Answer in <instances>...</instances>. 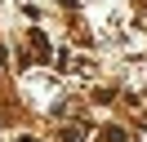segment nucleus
Segmentation results:
<instances>
[{"label":"nucleus","instance_id":"1","mask_svg":"<svg viewBox=\"0 0 147 142\" xmlns=\"http://www.w3.org/2000/svg\"><path fill=\"white\" fill-rule=\"evenodd\" d=\"M58 142H80V129H63V138Z\"/></svg>","mask_w":147,"mask_h":142},{"label":"nucleus","instance_id":"2","mask_svg":"<svg viewBox=\"0 0 147 142\" xmlns=\"http://www.w3.org/2000/svg\"><path fill=\"white\" fill-rule=\"evenodd\" d=\"M18 142H36V138H18Z\"/></svg>","mask_w":147,"mask_h":142}]
</instances>
